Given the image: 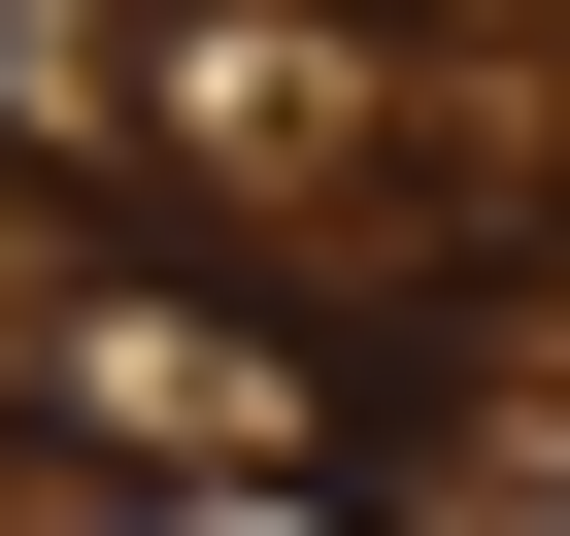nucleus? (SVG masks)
I'll use <instances>...</instances> for the list:
<instances>
[{
	"label": "nucleus",
	"mask_w": 570,
	"mask_h": 536,
	"mask_svg": "<svg viewBox=\"0 0 570 536\" xmlns=\"http://www.w3.org/2000/svg\"><path fill=\"white\" fill-rule=\"evenodd\" d=\"M0 403H68L135 503H370V369L268 336V302H202V268H35Z\"/></svg>",
	"instance_id": "1"
},
{
	"label": "nucleus",
	"mask_w": 570,
	"mask_h": 536,
	"mask_svg": "<svg viewBox=\"0 0 570 536\" xmlns=\"http://www.w3.org/2000/svg\"><path fill=\"white\" fill-rule=\"evenodd\" d=\"M0 135L135 201V0H0Z\"/></svg>",
	"instance_id": "2"
}]
</instances>
